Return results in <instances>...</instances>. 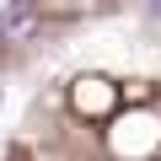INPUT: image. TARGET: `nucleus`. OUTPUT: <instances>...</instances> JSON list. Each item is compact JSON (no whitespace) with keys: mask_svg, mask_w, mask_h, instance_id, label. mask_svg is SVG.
Instances as JSON below:
<instances>
[{"mask_svg":"<svg viewBox=\"0 0 161 161\" xmlns=\"http://www.w3.org/2000/svg\"><path fill=\"white\" fill-rule=\"evenodd\" d=\"M118 102H124V92L113 86L108 75H80V80H70V113H75V118L108 124V118L118 113Z\"/></svg>","mask_w":161,"mask_h":161,"instance_id":"nucleus-1","label":"nucleus"},{"mask_svg":"<svg viewBox=\"0 0 161 161\" xmlns=\"http://www.w3.org/2000/svg\"><path fill=\"white\" fill-rule=\"evenodd\" d=\"M32 32H38V11H32V6L16 0L11 11H0V43H27Z\"/></svg>","mask_w":161,"mask_h":161,"instance_id":"nucleus-2","label":"nucleus"},{"mask_svg":"<svg viewBox=\"0 0 161 161\" xmlns=\"http://www.w3.org/2000/svg\"><path fill=\"white\" fill-rule=\"evenodd\" d=\"M150 6H156V11H161V0H150Z\"/></svg>","mask_w":161,"mask_h":161,"instance_id":"nucleus-3","label":"nucleus"}]
</instances>
